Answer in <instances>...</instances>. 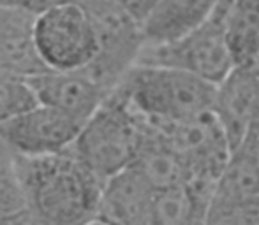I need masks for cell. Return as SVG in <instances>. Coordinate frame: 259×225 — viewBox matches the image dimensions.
<instances>
[{"instance_id":"obj_15","label":"cell","mask_w":259,"mask_h":225,"mask_svg":"<svg viewBox=\"0 0 259 225\" xmlns=\"http://www.w3.org/2000/svg\"><path fill=\"white\" fill-rule=\"evenodd\" d=\"M259 197V157L235 148L213 190L215 206H236Z\"/></svg>"},{"instance_id":"obj_16","label":"cell","mask_w":259,"mask_h":225,"mask_svg":"<svg viewBox=\"0 0 259 225\" xmlns=\"http://www.w3.org/2000/svg\"><path fill=\"white\" fill-rule=\"evenodd\" d=\"M226 35L236 65L259 60V0H226Z\"/></svg>"},{"instance_id":"obj_17","label":"cell","mask_w":259,"mask_h":225,"mask_svg":"<svg viewBox=\"0 0 259 225\" xmlns=\"http://www.w3.org/2000/svg\"><path fill=\"white\" fill-rule=\"evenodd\" d=\"M27 209L18 157L0 141V218Z\"/></svg>"},{"instance_id":"obj_22","label":"cell","mask_w":259,"mask_h":225,"mask_svg":"<svg viewBox=\"0 0 259 225\" xmlns=\"http://www.w3.org/2000/svg\"><path fill=\"white\" fill-rule=\"evenodd\" d=\"M140 23H143L148 18V14L159 6L162 0H118Z\"/></svg>"},{"instance_id":"obj_2","label":"cell","mask_w":259,"mask_h":225,"mask_svg":"<svg viewBox=\"0 0 259 225\" xmlns=\"http://www.w3.org/2000/svg\"><path fill=\"white\" fill-rule=\"evenodd\" d=\"M116 90L148 123H173L213 111L217 86L180 69L136 64Z\"/></svg>"},{"instance_id":"obj_8","label":"cell","mask_w":259,"mask_h":225,"mask_svg":"<svg viewBox=\"0 0 259 225\" xmlns=\"http://www.w3.org/2000/svg\"><path fill=\"white\" fill-rule=\"evenodd\" d=\"M25 81L39 104L65 112L81 123L89 122L109 95L85 71H46Z\"/></svg>"},{"instance_id":"obj_13","label":"cell","mask_w":259,"mask_h":225,"mask_svg":"<svg viewBox=\"0 0 259 225\" xmlns=\"http://www.w3.org/2000/svg\"><path fill=\"white\" fill-rule=\"evenodd\" d=\"M131 167L136 169L155 192L187 187L191 181L189 167L182 155L148 123L147 136Z\"/></svg>"},{"instance_id":"obj_7","label":"cell","mask_w":259,"mask_h":225,"mask_svg":"<svg viewBox=\"0 0 259 225\" xmlns=\"http://www.w3.org/2000/svg\"><path fill=\"white\" fill-rule=\"evenodd\" d=\"M85 123L65 112L37 104L0 127V141L21 157H42L74 144Z\"/></svg>"},{"instance_id":"obj_9","label":"cell","mask_w":259,"mask_h":225,"mask_svg":"<svg viewBox=\"0 0 259 225\" xmlns=\"http://www.w3.org/2000/svg\"><path fill=\"white\" fill-rule=\"evenodd\" d=\"M257 107L259 60L250 65H236L215 92L213 112L228 134L233 150L240 144Z\"/></svg>"},{"instance_id":"obj_23","label":"cell","mask_w":259,"mask_h":225,"mask_svg":"<svg viewBox=\"0 0 259 225\" xmlns=\"http://www.w3.org/2000/svg\"><path fill=\"white\" fill-rule=\"evenodd\" d=\"M0 225H35V223L32 215L28 213V209H25V211L14 213V215L0 218Z\"/></svg>"},{"instance_id":"obj_10","label":"cell","mask_w":259,"mask_h":225,"mask_svg":"<svg viewBox=\"0 0 259 225\" xmlns=\"http://www.w3.org/2000/svg\"><path fill=\"white\" fill-rule=\"evenodd\" d=\"M157 192L134 167H127L103 187L97 220L108 225H150Z\"/></svg>"},{"instance_id":"obj_19","label":"cell","mask_w":259,"mask_h":225,"mask_svg":"<svg viewBox=\"0 0 259 225\" xmlns=\"http://www.w3.org/2000/svg\"><path fill=\"white\" fill-rule=\"evenodd\" d=\"M206 225H259V197L236 206L211 204Z\"/></svg>"},{"instance_id":"obj_6","label":"cell","mask_w":259,"mask_h":225,"mask_svg":"<svg viewBox=\"0 0 259 225\" xmlns=\"http://www.w3.org/2000/svg\"><path fill=\"white\" fill-rule=\"evenodd\" d=\"M35 44L48 71H83L97 55L92 20L78 0H67L39 14Z\"/></svg>"},{"instance_id":"obj_12","label":"cell","mask_w":259,"mask_h":225,"mask_svg":"<svg viewBox=\"0 0 259 225\" xmlns=\"http://www.w3.org/2000/svg\"><path fill=\"white\" fill-rule=\"evenodd\" d=\"M222 0H162L141 23L147 44H167L211 18Z\"/></svg>"},{"instance_id":"obj_24","label":"cell","mask_w":259,"mask_h":225,"mask_svg":"<svg viewBox=\"0 0 259 225\" xmlns=\"http://www.w3.org/2000/svg\"><path fill=\"white\" fill-rule=\"evenodd\" d=\"M6 78H13V76L7 72V69H6V65H4V62H2V58H0V79H6ZM20 79V78H18Z\"/></svg>"},{"instance_id":"obj_11","label":"cell","mask_w":259,"mask_h":225,"mask_svg":"<svg viewBox=\"0 0 259 225\" xmlns=\"http://www.w3.org/2000/svg\"><path fill=\"white\" fill-rule=\"evenodd\" d=\"M37 16L0 7V58L13 78L28 79L46 72L35 44Z\"/></svg>"},{"instance_id":"obj_4","label":"cell","mask_w":259,"mask_h":225,"mask_svg":"<svg viewBox=\"0 0 259 225\" xmlns=\"http://www.w3.org/2000/svg\"><path fill=\"white\" fill-rule=\"evenodd\" d=\"M89 13L97 37V55L83 71L108 93L115 92L140 62L147 41L141 23L118 0H78Z\"/></svg>"},{"instance_id":"obj_18","label":"cell","mask_w":259,"mask_h":225,"mask_svg":"<svg viewBox=\"0 0 259 225\" xmlns=\"http://www.w3.org/2000/svg\"><path fill=\"white\" fill-rule=\"evenodd\" d=\"M37 104L34 92L25 79H0V127Z\"/></svg>"},{"instance_id":"obj_14","label":"cell","mask_w":259,"mask_h":225,"mask_svg":"<svg viewBox=\"0 0 259 225\" xmlns=\"http://www.w3.org/2000/svg\"><path fill=\"white\" fill-rule=\"evenodd\" d=\"M213 188L187 185L155 194L150 225H206Z\"/></svg>"},{"instance_id":"obj_3","label":"cell","mask_w":259,"mask_h":225,"mask_svg":"<svg viewBox=\"0 0 259 225\" xmlns=\"http://www.w3.org/2000/svg\"><path fill=\"white\" fill-rule=\"evenodd\" d=\"M145 136V118L120 90H115L83 125L71 150L106 183L134 164Z\"/></svg>"},{"instance_id":"obj_21","label":"cell","mask_w":259,"mask_h":225,"mask_svg":"<svg viewBox=\"0 0 259 225\" xmlns=\"http://www.w3.org/2000/svg\"><path fill=\"white\" fill-rule=\"evenodd\" d=\"M236 148L259 157V107H257V111L254 112L245 134H243L242 141H240V144Z\"/></svg>"},{"instance_id":"obj_1","label":"cell","mask_w":259,"mask_h":225,"mask_svg":"<svg viewBox=\"0 0 259 225\" xmlns=\"http://www.w3.org/2000/svg\"><path fill=\"white\" fill-rule=\"evenodd\" d=\"M16 157L35 225H89L97 220L104 183L71 148L42 157Z\"/></svg>"},{"instance_id":"obj_5","label":"cell","mask_w":259,"mask_h":225,"mask_svg":"<svg viewBox=\"0 0 259 225\" xmlns=\"http://www.w3.org/2000/svg\"><path fill=\"white\" fill-rule=\"evenodd\" d=\"M138 64L180 69L219 86L235 69L226 35V0L208 21L191 34L167 44H147Z\"/></svg>"},{"instance_id":"obj_20","label":"cell","mask_w":259,"mask_h":225,"mask_svg":"<svg viewBox=\"0 0 259 225\" xmlns=\"http://www.w3.org/2000/svg\"><path fill=\"white\" fill-rule=\"evenodd\" d=\"M62 2H67V0H0V7L25 11V13L39 16V14L46 13L48 9H52V7L58 6Z\"/></svg>"},{"instance_id":"obj_25","label":"cell","mask_w":259,"mask_h":225,"mask_svg":"<svg viewBox=\"0 0 259 225\" xmlns=\"http://www.w3.org/2000/svg\"><path fill=\"white\" fill-rule=\"evenodd\" d=\"M89 225H108V223L101 222V220H94V222H92V223H89Z\"/></svg>"}]
</instances>
